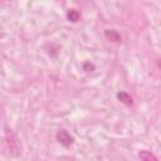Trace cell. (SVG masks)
<instances>
[{
    "label": "cell",
    "mask_w": 161,
    "mask_h": 161,
    "mask_svg": "<svg viewBox=\"0 0 161 161\" xmlns=\"http://www.w3.org/2000/svg\"><path fill=\"white\" fill-rule=\"evenodd\" d=\"M57 138H58V141H59L60 143H63V145H65V146H68V145H70V143L73 142V138L70 137V135H69L67 131H64V130H62V131H59V132L57 133Z\"/></svg>",
    "instance_id": "obj_1"
},
{
    "label": "cell",
    "mask_w": 161,
    "mask_h": 161,
    "mask_svg": "<svg viewBox=\"0 0 161 161\" xmlns=\"http://www.w3.org/2000/svg\"><path fill=\"white\" fill-rule=\"evenodd\" d=\"M68 16H69V19H70L72 21H77V20H78V18H79V14H78V13H75V11H70V13L68 14Z\"/></svg>",
    "instance_id": "obj_4"
},
{
    "label": "cell",
    "mask_w": 161,
    "mask_h": 161,
    "mask_svg": "<svg viewBox=\"0 0 161 161\" xmlns=\"http://www.w3.org/2000/svg\"><path fill=\"white\" fill-rule=\"evenodd\" d=\"M118 97H119V99H121L122 102H125V103H127V104H131V103H132V98H131L128 94H126V93H119Z\"/></svg>",
    "instance_id": "obj_3"
},
{
    "label": "cell",
    "mask_w": 161,
    "mask_h": 161,
    "mask_svg": "<svg viewBox=\"0 0 161 161\" xmlns=\"http://www.w3.org/2000/svg\"><path fill=\"white\" fill-rule=\"evenodd\" d=\"M140 158H141V161H158L157 157L152 152L146 151V150H143V151L140 152Z\"/></svg>",
    "instance_id": "obj_2"
}]
</instances>
